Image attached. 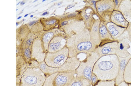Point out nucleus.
<instances>
[{"label":"nucleus","instance_id":"f257e3e1","mask_svg":"<svg viewBox=\"0 0 131 86\" xmlns=\"http://www.w3.org/2000/svg\"><path fill=\"white\" fill-rule=\"evenodd\" d=\"M119 62L115 54L101 56L95 64L92 73L99 80L115 79L119 72Z\"/></svg>","mask_w":131,"mask_h":86},{"label":"nucleus","instance_id":"f03ea898","mask_svg":"<svg viewBox=\"0 0 131 86\" xmlns=\"http://www.w3.org/2000/svg\"><path fill=\"white\" fill-rule=\"evenodd\" d=\"M69 57H77L81 54H87L95 51L97 48L91 40L90 31L85 28L79 34L67 39Z\"/></svg>","mask_w":131,"mask_h":86},{"label":"nucleus","instance_id":"7ed1b4c3","mask_svg":"<svg viewBox=\"0 0 131 86\" xmlns=\"http://www.w3.org/2000/svg\"><path fill=\"white\" fill-rule=\"evenodd\" d=\"M46 79L44 73L40 68H29L22 75L20 86H43Z\"/></svg>","mask_w":131,"mask_h":86},{"label":"nucleus","instance_id":"20e7f679","mask_svg":"<svg viewBox=\"0 0 131 86\" xmlns=\"http://www.w3.org/2000/svg\"><path fill=\"white\" fill-rule=\"evenodd\" d=\"M86 55V58L81 61L75 74L77 76L85 78L91 81L94 65L101 56L96 50Z\"/></svg>","mask_w":131,"mask_h":86},{"label":"nucleus","instance_id":"39448f33","mask_svg":"<svg viewBox=\"0 0 131 86\" xmlns=\"http://www.w3.org/2000/svg\"><path fill=\"white\" fill-rule=\"evenodd\" d=\"M76 15H70L68 16V19L61 23L66 34L69 37L79 34L86 28L83 20L79 19Z\"/></svg>","mask_w":131,"mask_h":86},{"label":"nucleus","instance_id":"423d86ee","mask_svg":"<svg viewBox=\"0 0 131 86\" xmlns=\"http://www.w3.org/2000/svg\"><path fill=\"white\" fill-rule=\"evenodd\" d=\"M115 4L113 0H101L97 1L96 8L101 21L106 23L111 22V16L115 10Z\"/></svg>","mask_w":131,"mask_h":86},{"label":"nucleus","instance_id":"0eeeda50","mask_svg":"<svg viewBox=\"0 0 131 86\" xmlns=\"http://www.w3.org/2000/svg\"><path fill=\"white\" fill-rule=\"evenodd\" d=\"M69 50L66 47L61 51L53 53L48 52L45 58V63L51 67L59 68L69 58Z\"/></svg>","mask_w":131,"mask_h":86},{"label":"nucleus","instance_id":"6e6552de","mask_svg":"<svg viewBox=\"0 0 131 86\" xmlns=\"http://www.w3.org/2000/svg\"><path fill=\"white\" fill-rule=\"evenodd\" d=\"M69 38L64 33L55 36L49 43L48 49L49 52L53 53L64 49L66 46L67 39Z\"/></svg>","mask_w":131,"mask_h":86},{"label":"nucleus","instance_id":"1a4fd4ad","mask_svg":"<svg viewBox=\"0 0 131 86\" xmlns=\"http://www.w3.org/2000/svg\"><path fill=\"white\" fill-rule=\"evenodd\" d=\"M76 76L75 72H58L54 79V86H70Z\"/></svg>","mask_w":131,"mask_h":86},{"label":"nucleus","instance_id":"9d476101","mask_svg":"<svg viewBox=\"0 0 131 86\" xmlns=\"http://www.w3.org/2000/svg\"><path fill=\"white\" fill-rule=\"evenodd\" d=\"M118 47L116 55L120 57H126L130 54L128 51V49L130 47V41L128 36L124 35L118 40Z\"/></svg>","mask_w":131,"mask_h":86},{"label":"nucleus","instance_id":"9b49d317","mask_svg":"<svg viewBox=\"0 0 131 86\" xmlns=\"http://www.w3.org/2000/svg\"><path fill=\"white\" fill-rule=\"evenodd\" d=\"M77 57H69L62 66L59 68L58 72H75L81 62Z\"/></svg>","mask_w":131,"mask_h":86},{"label":"nucleus","instance_id":"f8f14e48","mask_svg":"<svg viewBox=\"0 0 131 86\" xmlns=\"http://www.w3.org/2000/svg\"><path fill=\"white\" fill-rule=\"evenodd\" d=\"M118 47V41L107 43L97 48L96 51L101 56L107 55H116Z\"/></svg>","mask_w":131,"mask_h":86},{"label":"nucleus","instance_id":"ddd939ff","mask_svg":"<svg viewBox=\"0 0 131 86\" xmlns=\"http://www.w3.org/2000/svg\"><path fill=\"white\" fill-rule=\"evenodd\" d=\"M99 34L101 42L99 46L115 41L108 30L106 23L104 22L101 21L99 26Z\"/></svg>","mask_w":131,"mask_h":86},{"label":"nucleus","instance_id":"4468645a","mask_svg":"<svg viewBox=\"0 0 131 86\" xmlns=\"http://www.w3.org/2000/svg\"><path fill=\"white\" fill-rule=\"evenodd\" d=\"M106 26L110 34L115 41L123 36L126 32V28L118 26L111 22L106 23Z\"/></svg>","mask_w":131,"mask_h":86},{"label":"nucleus","instance_id":"2eb2a0df","mask_svg":"<svg viewBox=\"0 0 131 86\" xmlns=\"http://www.w3.org/2000/svg\"><path fill=\"white\" fill-rule=\"evenodd\" d=\"M100 22L101 21L99 18L96 19L90 31L91 40L97 48L100 45L99 34V26Z\"/></svg>","mask_w":131,"mask_h":86},{"label":"nucleus","instance_id":"dca6fc26","mask_svg":"<svg viewBox=\"0 0 131 86\" xmlns=\"http://www.w3.org/2000/svg\"><path fill=\"white\" fill-rule=\"evenodd\" d=\"M117 10L121 12L129 23L131 22L130 0H122Z\"/></svg>","mask_w":131,"mask_h":86},{"label":"nucleus","instance_id":"f3484780","mask_svg":"<svg viewBox=\"0 0 131 86\" xmlns=\"http://www.w3.org/2000/svg\"><path fill=\"white\" fill-rule=\"evenodd\" d=\"M118 57L119 60V67L118 74L115 79L116 86L124 81V74L125 69L128 62L131 58V54L126 57L119 56Z\"/></svg>","mask_w":131,"mask_h":86},{"label":"nucleus","instance_id":"a211bd4d","mask_svg":"<svg viewBox=\"0 0 131 86\" xmlns=\"http://www.w3.org/2000/svg\"><path fill=\"white\" fill-rule=\"evenodd\" d=\"M111 22L117 26L126 28L129 23L124 17L122 14L117 10H114L112 14L111 18Z\"/></svg>","mask_w":131,"mask_h":86},{"label":"nucleus","instance_id":"6ab92c4d","mask_svg":"<svg viewBox=\"0 0 131 86\" xmlns=\"http://www.w3.org/2000/svg\"><path fill=\"white\" fill-rule=\"evenodd\" d=\"M86 9L87 12L85 9L82 12L81 15L85 24L86 28L90 31L96 19H95L93 16L92 10L89 12L90 10H88L87 8Z\"/></svg>","mask_w":131,"mask_h":86},{"label":"nucleus","instance_id":"aec40b11","mask_svg":"<svg viewBox=\"0 0 131 86\" xmlns=\"http://www.w3.org/2000/svg\"><path fill=\"white\" fill-rule=\"evenodd\" d=\"M92 85L91 82L89 80L85 78L76 76L74 80L70 86H91Z\"/></svg>","mask_w":131,"mask_h":86},{"label":"nucleus","instance_id":"412c9836","mask_svg":"<svg viewBox=\"0 0 131 86\" xmlns=\"http://www.w3.org/2000/svg\"><path fill=\"white\" fill-rule=\"evenodd\" d=\"M64 33H61L60 31L58 30H54L52 31L46 33L44 35L43 40L45 44V46L46 48H48V46L49 45L51 40L55 36L59 34H63Z\"/></svg>","mask_w":131,"mask_h":86},{"label":"nucleus","instance_id":"4be33fe9","mask_svg":"<svg viewBox=\"0 0 131 86\" xmlns=\"http://www.w3.org/2000/svg\"><path fill=\"white\" fill-rule=\"evenodd\" d=\"M124 81L128 84L131 83V58L128 63L125 69Z\"/></svg>","mask_w":131,"mask_h":86},{"label":"nucleus","instance_id":"5701e85b","mask_svg":"<svg viewBox=\"0 0 131 86\" xmlns=\"http://www.w3.org/2000/svg\"><path fill=\"white\" fill-rule=\"evenodd\" d=\"M40 68L43 72L49 75L58 72V68L51 67L47 65L46 63L42 64L40 65Z\"/></svg>","mask_w":131,"mask_h":86},{"label":"nucleus","instance_id":"b1692460","mask_svg":"<svg viewBox=\"0 0 131 86\" xmlns=\"http://www.w3.org/2000/svg\"><path fill=\"white\" fill-rule=\"evenodd\" d=\"M94 86H116L115 79L112 80H99Z\"/></svg>","mask_w":131,"mask_h":86},{"label":"nucleus","instance_id":"393cba45","mask_svg":"<svg viewBox=\"0 0 131 86\" xmlns=\"http://www.w3.org/2000/svg\"><path fill=\"white\" fill-rule=\"evenodd\" d=\"M58 73V72L49 75L46 78L45 82L43 86H54V79Z\"/></svg>","mask_w":131,"mask_h":86},{"label":"nucleus","instance_id":"a878e982","mask_svg":"<svg viewBox=\"0 0 131 86\" xmlns=\"http://www.w3.org/2000/svg\"><path fill=\"white\" fill-rule=\"evenodd\" d=\"M99 81L97 77L95 75L92 73L91 80L92 86H94L96 85Z\"/></svg>","mask_w":131,"mask_h":86},{"label":"nucleus","instance_id":"bb28decb","mask_svg":"<svg viewBox=\"0 0 131 86\" xmlns=\"http://www.w3.org/2000/svg\"><path fill=\"white\" fill-rule=\"evenodd\" d=\"M57 21L56 19H52L46 21L45 24L48 25H51L56 24Z\"/></svg>","mask_w":131,"mask_h":86},{"label":"nucleus","instance_id":"cd10ccee","mask_svg":"<svg viewBox=\"0 0 131 86\" xmlns=\"http://www.w3.org/2000/svg\"><path fill=\"white\" fill-rule=\"evenodd\" d=\"M126 32L127 33L128 37L131 33V22L129 23L128 26L126 29Z\"/></svg>","mask_w":131,"mask_h":86},{"label":"nucleus","instance_id":"c85d7f7f","mask_svg":"<svg viewBox=\"0 0 131 86\" xmlns=\"http://www.w3.org/2000/svg\"><path fill=\"white\" fill-rule=\"evenodd\" d=\"M25 55L28 58H30V50L29 48L25 50Z\"/></svg>","mask_w":131,"mask_h":86},{"label":"nucleus","instance_id":"c756f323","mask_svg":"<svg viewBox=\"0 0 131 86\" xmlns=\"http://www.w3.org/2000/svg\"><path fill=\"white\" fill-rule=\"evenodd\" d=\"M122 1V0H114V2L115 4V10H117L118 6H119L120 4L121 3Z\"/></svg>","mask_w":131,"mask_h":86},{"label":"nucleus","instance_id":"7c9ffc66","mask_svg":"<svg viewBox=\"0 0 131 86\" xmlns=\"http://www.w3.org/2000/svg\"><path fill=\"white\" fill-rule=\"evenodd\" d=\"M116 86H128V84L126 83L124 81L122 82Z\"/></svg>","mask_w":131,"mask_h":86},{"label":"nucleus","instance_id":"2f4dec72","mask_svg":"<svg viewBox=\"0 0 131 86\" xmlns=\"http://www.w3.org/2000/svg\"><path fill=\"white\" fill-rule=\"evenodd\" d=\"M32 41V39L31 38H30L28 39L26 41V43L27 45L29 46H30L31 45Z\"/></svg>","mask_w":131,"mask_h":86},{"label":"nucleus","instance_id":"473e14b6","mask_svg":"<svg viewBox=\"0 0 131 86\" xmlns=\"http://www.w3.org/2000/svg\"><path fill=\"white\" fill-rule=\"evenodd\" d=\"M38 21H34L31 22L30 23H29V25L30 26H32L33 24L36 23Z\"/></svg>","mask_w":131,"mask_h":86},{"label":"nucleus","instance_id":"72a5a7b5","mask_svg":"<svg viewBox=\"0 0 131 86\" xmlns=\"http://www.w3.org/2000/svg\"><path fill=\"white\" fill-rule=\"evenodd\" d=\"M128 38L129 39L130 42H131V33L129 36H128Z\"/></svg>","mask_w":131,"mask_h":86},{"label":"nucleus","instance_id":"f704fd0d","mask_svg":"<svg viewBox=\"0 0 131 86\" xmlns=\"http://www.w3.org/2000/svg\"><path fill=\"white\" fill-rule=\"evenodd\" d=\"M48 14V12H44L43 14H42V15L43 16L46 15H47Z\"/></svg>","mask_w":131,"mask_h":86},{"label":"nucleus","instance_id":"c9c22d12","mask_svg":"<svg viewBox=\"0 0 131 86\" xmlns=\"http://www.w3.org/2000/svg\"><path fill=\"white\" fill-rule=\"evenodd\" d=\"M25 4V3H24V2H21V3H20L21 5H24Z\"/></svg>","mask_w":131,"mask_h":86},{"label":"nucleus","instance_id":"e433bc0d","mask_svg":"<svg viewBox=\"0 0 131 86\" xmlns=\"http://www.w3.org/2000/svg\"><path fill=\"white\" fill-rule=\"evenodd\" d=\"M22 17V16H20V17H18V20H19V19H20Z\"/></svg>","mask_w":131,"mask_h":86},{"label":"nucleus","instance_id":"4c0bfd02","mask_svg":"<svg viewBox=\"0 0 131 86\" xmlns=\"http://www.w3.org/2000/svg\"><path fill=\"white\" fill-rule=\"evenodd\" d=\"M28 14H26L24 16V17H27V16H28Z\"/></svg>","mask_w":131,"mask_h":86},{"label":"nucleus","instance_id":"58836bf2","mask_svg":"<svg viewBox=\"0 0 131 86\" xmlns=\"http://www.w3.org/2000/svg\"><path fill=\"white\" fill-rule=\"evenodd\" d=\"M128 86H131V83L128 84Z\"/></svg>","mask_w":131,"mask_h":86},{"label":"nucleus","instance_id":"ea45409f","mask_svg":"<svg viewBox=\"0 0 131 86\" xmlns=\"http://www.w3.org/2000/svg\"><path fill=\"white\" fill-rule=\"evenodd\" d=\"M16 26H18V23H16Z\"/></svg>","mask_w":131,"mask_h":86},{"label":"nucleus","instance_id":"a19ab883","mask_svg":"<svg viewBox=\"0 0 131 86\" xmlns=\"http://www.w3.org/2000/svg\"><path fill=\"white\" fill-rule=\"evenodd\" d=\"M33 17V15H31V16H30V17L31 18H32Z\"/></svg>","mask_w":131,"mask_h":86},{"label":"nucleus","instance_id":"79ce46f5","mask_svg":"<svg viewBox=\"0 0 131 86\" xmlns=\"http://www.w3.org/2000/svg\"><path fill=\"white\" fill-rule=\"evenodd\" d=\"M20 3V2H19V3L17 4V5H19V4Z\"/></svg>","mask_w":131,"mask_h":86},{"label":"nucleus","instance_id":"37998d69","mask_svg":"<svg viewBox=\"0 0 131 86\" xmlns=\"http://www.w3.org/2000/svg\"><path fill=\"white\" fill-rule=\"evenodd\" d=\"M45 1V0H43V1H42V2H44V1Z\"/></svg>","mask_w":131,"mask_h":86},{"label":"nucleus","instance_id":"c03bdc74","mask_svg":"<svg viewBox=\"0 0 131 86\" xmlns=\"http://www.w3.org/2000/svg\"><path fill=\"white\" fill-rule=\"evenodd\" d=\"M37 1H34V2H35Z\"/></svg>","mask_w":131,"mask_h":86},{"label":"nucleus","instance_id":"a18cd8bd","mask_svg":"<svg viewBox=\"0 0 131 86\" xmlns=\"http://www.w3.org/2000/svg\"><path fill=\"white\" fill-rule=\"evenodd\" d=\"M18 9H16V11H17V10H18Z\"/></svg>","mask_w":131,"mask_h":86},{"label":"nucleus","instance_id":"49530a36","mask_svg":"<svg viewBox=\"0 0 131 86\" xmlns=\"http://www.w3.org/2000/svg\"></svg>","mask_w":131,"mask_h":86}]
</instances>
